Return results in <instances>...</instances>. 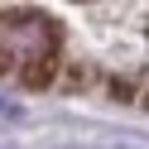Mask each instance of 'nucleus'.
Returning a JSON list of instances; mask_svg holds the SVG:
<instances>
[{
  "label": "nucleus",
  "mask_w": 149,
  "mask_h": 149,
  "mask_svg": "<svg viewBox=\"0 0 149 149\" xmlns=\"http://www.w3.org/2000/svg\"><path fill=\"white\" fill-rule=\"evenodd\" d=\"M15 120H24L19 101H0V125H15Z\"/></svg>",
  "instance_id": "nucleus-2"
},
{
  "label": "nucleus",
  "mask_w": 149,
  "mask_h": 149,
  "mask_svg": "<svg viewBox=\"0 0 149 149\" xmlns=\"http://www.w3.org/2000/svg\"><path fill=\"white\" fill-rule=\"evenodd\" d=\"M0 48H5V63H19L24 72L48 68L53 53V24L39 19V15H10L0 24Z\"/></svg>",
  "instance_id": "nucleus-1"
},
{
  "label": "nucleus",
  "mask_w": 149,
  "mask_h": 149,
  "mask_svg": "<svg viewBox=\"0 0 149 149\" xmlns=\"http://www.w3.org/2000/svg\"><path fill=\"white\" fill-rule=\"evenodd\" d=\"M5 149H10V144H5Z\"/></svg>",
  "instance_id": "nucleus-3"
}]
</instances>
